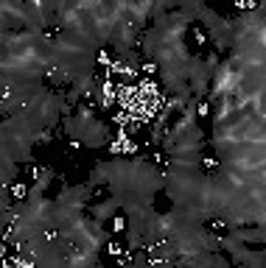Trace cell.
<instances>
[{
  "instance_id": "1",
  "label": "cell",
  "mask_w": 266,
  "mask_h": 268,
  "mask_svg": "<svg viewBox=\"0 0 266 268\" xmlns=\"http://www.w3.org/2000/svg\"><path fill=\"white\" fill-rule=\"evenodd\" d=\"M118 210H121V199H118V196H115V199H106L104 204H96V207H90V218H96L98 224H104L106 218H112V215H115Z\"/></svg>"
}]
</instances>
